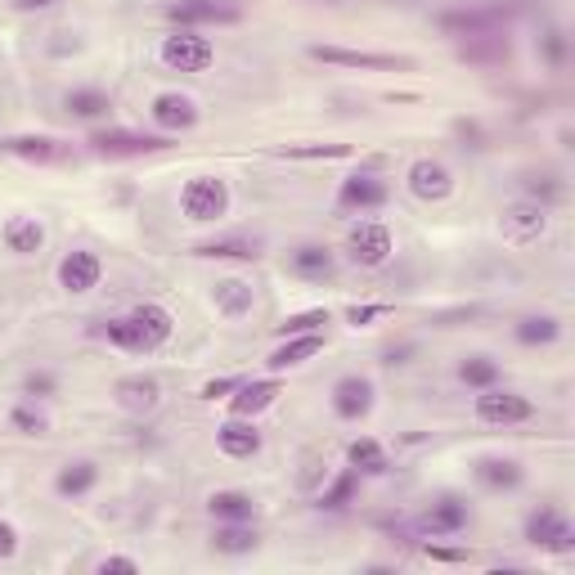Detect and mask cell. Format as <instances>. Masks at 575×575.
<instances>
[{
	"label": "cell",
	"instance_id": "obj_30",
	"mask_svg": "<svg viewBox=\"0 0 575 575\" xmlns=\"http://www.w3.org/2000/svg\"><path fill=\"white\" fill-rule=\"evenodd\" d=\"M347 464H351L360 477H387V473H391V458H387L383 440H374V436H356V440L347 445Z\"/></svg>",
	"mask_w": 575,
	"mask_h": 575
},
{
	"label": "cell",
	"instance_id": "obj_28",
	"mask_svg": "<svg viewBox=\"0 0 575 575\" xmlns=\"http://www.w3.org/2000/svg\"><path fill=\"white\" fill-rule=\"evenodd\" d=\"M0 153L23 158V162H59L68 149H63V140H50V136H6L0 140Z\"/></svg>",
	"mask_w": 575,
	"mask_h": 575
},
{
	"label": "cell",
	"instance_id": "obj_19",
	"mask_svg": "<svg viewBox=\"0 0 575 575\" xmlns=\"http://www.w3.org/2000/svg\"><path fill=\"white\" fill-rule=\"evenodd\" d=\"M216 445H220L225 458H239V464H244V458H257L261 454L266 440H261V432H257L252 418H235V414H229V423L216 427Z\"/></svg>",
	"mask_w": 575,
	"mask_h": 575
},
{
	"label": "cell",
	"instance_id": "obj_46",
	"mask_svg": "<svg viewBox=\"0 0 575 575\" xmlns=\"http://www.w3.org/2000/svg\"><path fill=\"white\" fill-rule=\"evenodd\" d=\"M19 10H50V6H59V0H14Z\"/></svg>",
	"mask_w": 575,
	"mask_h": 575
},
{
	"label": "cell",
	"instance_id": "obj_22",
	"mask_svg": "<svg viewBox=\"0 0 575 575\" xmlns=\"http://www.w3.org/2000/svg\"><path fill=\"white\" fill-rule=\"evenodd\" d=\"M158 396H162V387L149 374H127V378L112 383V400H118V409H127V414H149L158 405Z\"/></svg>",
	"mask_w": 575,
	"mask_h": 575
},
{
	"label": "cell",
	"instance_id": "obj_29",
	"mask_svg": "<svg viewBox=\"0 0 575 575\" xmlns=\"http://www.w3.org/2000/svg\"><path fill=\"white\" fill-rule=\"evenodd\" d=\"M207 513L211 522H257V499L248 490H211Z\"/></svg>",
	"mask_w": 575,
	"mask_h": 575
},
{
	"label": "cell",
	"instance_id": "obj_18",
	"mask_svg": "<svg viewBox=\"0 0 575 575\" xmlns=\"http://www.w3.org/2000/svg\"><path fill=\"white\" fill-rule=\"evenodd\" d=\"M288 270L306 284H333L337 279V252L324 244H301L288 252Z\"/></svg>",
	"mask_w": 575,
	"mask_h": 575
},
{
	"label": "cell",
	"instance_id": "obj_37",
	"mask_svg": "<svg viewBox=\"0 0 575 575\" xmlns=\"http://www.w3.org/2000/svg\"><path fill=\"white\" fill-rule=\"evenodd\" d=\"M10 427L23 432V436H46L50 432V418L37 409V400H23V405L10 409Z\"/></svg>",
	"mask_w": 575,
	"mask_h": 575
},
{
	"label": "cell",
	"instance_id": "obj_33",
	"mask_svg": "<svg viewBox=\"0 0 575 575\" xmlns=\"http://www.w3.org/2000/svg\"><path fill=\"white\" fill-rule=\"evenodd\" d=\"M194 252H198V257H235V261H257V257H261V235H225V239L198 244Z\"/></svg>",
	"mask_w": 575,
	"mask_h": 575
},
{
	"label": "cell",
	"instance_id": "obj_10",
	"mask_svg": "<svg viewBox=\"0 0 575 575\" xmlns=\"http://www.w3.org/2000/svg\"><path fill=\"white\" fill-rule=\"evenodd\" d=\"M418 526H423L427 539H454V535H464L473 526V504L464 495H440V499L427 504Z\"/></svg>",
	"mask_w": 575,
	"mask_h": 575
},
{
	"label": "cell",
	"instance_id": "obj_17",
	"mask_svg": "<svg viewBox=\"0 0 575 575\" xmlns=\"http://www.w3.org/2000/svg\"><path fill=\"white\" fill-rule=\"evenodd\" d=\"M99 279H103V261H99L90 248H72V252L59 261V288L72 293V297L99 288Z\"/></svg>",
	"mask_w": 575,
	"mask_h": 575
},
{
	"label": "cell",
	"instance_id": "obj_24",
	"mask_svg": "<svg viewBox=\"0 0 575 575\" xmlns=\"http://www.w3.org/2000/svg\"><path fill=\"white\" fill-rule=\"evenodd\" d=\"M63 108H68V118H77V122H108L112 95L99 90V86H77V90L63 95Z\"/></svg>",
	"mask_w": 575,
	"mask_h": 575
},
{
	"label": "cell",
	"instance_id": "obj_2",
	"mask_svg": "<svg viewBox=\"0 0 575 575\" xmlns=\"http://www.w3.org/2000/svg\"><path fill=\"white\" fill-rule=\"evenodd\" d=\"M391 202V180L383 176V162H369L360 171H351L347 180L337 185V211L351 216H374Z\"/></svg>",
	"mask_w": 575,
	"mask_h": 575
},
{
	"label": "cell",
	"instance_id": "obj_36",
	"mask_svg": "<svg viewBox=\"0 0 575 575\" xmlns=\"http://www.w3.org/2000/svg\"><path fill=\"white\" fill-rule=\"evenodd\" d=\"M535 46H539V59H544L553 72H562V68H566V59H571V41H566V32H562V28H544Z\"/></svg>",
	"mask_w": 575,
	"mask_h": 575
},
{
	"label": "cell",
	"instance_id": "obj_26",
	"mask_svg": "<svg viewBox=\"0 0 575 575\" xmlns=\"http://www.w3.org/2000/svg\"><path fill=\"white\" fill-rule=\"evenodd\" d=\"M95 486H99V464L95 458H72V464H63L59 477H54L59 499H86Z\"/></svg>",
	"mask_w": 575,
	"mask_h": 575
},
{
	"label": "cell",
	"instance_id": "obj_21",
	"mask_svg": "<svg viewBox=\"0 0 575 575\" xmlns=\"http://www.w3.org/2000/svg\"><path fill=\"white\" fill-rule=\"evenodd\" d=\"M324 351V328L319 333H293V337H284L279 347L270 351V374H284V369H297V365H306V360H315Z\"/></svg>",
	"mask_w": 575,
	"mask_h": 575
},
{
	"label": "cell",
	"instance_id": "obj_27",
	"mask_svg": "<svg viewBox=\"0 0 575 575\" xmlns=\"http://www.w3.org/2000/svg\"><path fill=\"white\" fill-rule=\"evenodd\" d=\"M0 239H6V248L14 257H37L46 248V229L37 216H10L6 229H0Z\"/></svg>",
	"mask_w": 575,
	"mask_h": 575
},
{
	"label": "cell",
	"instance_id": "obj_41",
	"mask_svg": "<svg viewBox=\"0 0 575 575\" xmlns=\"http://www.w3.org/2000/svg\"><path fill=\"white\" fill-rule=\"evenodd\" d=\"M239 383H244V378H235V374H229V378H211V383H202L198 396H202V400H229V396L239 391Z\"/></svg>",
	"mask_w": 575,
	"mask_h": 575
},
{
	"label": "cell",
	"instance_id": "obj_45",
	"mask_svg": "<svg viewBox=\"0 0 575 575\" xmlns=\"http://www.w3.org/2000/svg\"><path fill=\"white\" fill-rule=\"evenodd\" d=\"M427 557H436V562H468L464 548H436V544H427Z\"/></svg>",
	"mask_w": 575,
	"mask_h": 575
},
{
	"label": "cell",
	"instance_id": "obj_23",
	"mask_svg": "<svg viewBox=\"0 0 575 575\" xmlns=\"http://www.w3.org/2000/svg\"><path fill=\"white\" fill-rule=\"evenodd\" d=\"M257 544H261L257 522H216V531H211V553H220V557H244Z\"/></svg>",
	"mask_w": 575,
	"mask_h": 575
},
{
	"label": "cell",
	"instance_id": "obj_4",
	"mask_svg": "<svg viewBox=\"0 0 575 575\" xmlns=\"http://www.w3.org/2000/svg\"><path fill=\"white\" fill-rule=\"evenodd\" d=\"M522 539H526L531 548H539V553H557V557H562V553L575 548V526H571V517H566L557 504H539V508L526 513Z\"/></svg>",
	"mask_w": 575,
	"mask_h": 575
},
{
	"label": "cell",
	"instance_id": "obj_25",
	"mask_svg": "<svg viewBox=\"0 0 575 575\" xmlns=\"http://www.w3.org/2000/svg\"><path fill=\"white\" fill-rule=\"evenodd\" d=\"M211 306H216L225 319H244V315H252L257 293H252V284H248V279H216V288H211Z\"/></svg>",
	"mask_w": 575,
	"mask_h": 575
},
{
	"label": "cell",
	"instance_id": "obj_44",
	"mask_svg": "<svg viewBox=\"0 0 575 575\" xmlns=\"http://www.w3.org/2000/svg\"><path fill=\"white\" fill-rule=\"evenodd\" d=\"M136 571H140L136 557H103L99 562V575H136Z\"/></svg>",
	"mask_w": 575,
	"mask_h": 575
},
{
	"label": "cell",
	"instance_id": "obj_43",
	"mask_svg": "<svg viewBox=\"0 0 575 575\" xmlns=\"http://www.w3.org/2000/svg\"><path fill=\"white\" fill-rule=\"evenodd\" d=\"M19 553V526L0 517V562H10Z\"/></svg>",
	"mask_w": 575,
	"mask_h": 575
},
{
	"label": "cell",
	"instance_id": "obj_38",
	"mask_svg": "<svg viewBox=\"0 0 575 575\" xmlns=\"http://www.w3.org/2000/svg\"><path fill=\"white\" fill-rule=\"evenodd\" d=\"M275 158H306V162H315V158H351V145H284V149H275Z\"/></svg>",
	"mask_w": 575,
	"mask_h": 575
},
{
	"label": "cell",
	"instance_id": "obj_7",
	"mask_svg": "<svg viewBox=\"0 0 575 575\" xmlns=\"http://www.w3.org/2000/svg\"><path fill=\"white\" fill-rule=\"evenodd\" d=\"M158 59H162V68H171V72H207V68L216 63V46H211L207 37H198L194 28H176L171 37H162Z\"/></svg>",
	"mask_w": 575,
	"mask_h": 575
},
{
	"label": "cell",
	"instance_id": "obj_20",
	"mask_svg": "<svg viewBox=\"0 0 575 575\" xmlns=\"http://www.w3.org/2000/svg\"><path fill=\"white\" fill-rule=\"evenodd\" d=\"M279 396H284L279 378H244L239 391L229 396V414H235V418H257V414L270 409Z\"/></svg>",
	"mask_w": 575,
	"mask_h": 575
},
{
	"label": "cell",
	"instance_id": "obj_16",
	"mask_svg": "<svg viewBox=\"0 0 575 575\" xmlns=\"http://www.w3.org/2000/svg\"><path fill=\"white\" fill-rule=\"evenodd\" d=\"M405 180H409V194H414L418 202H445V198L454 194V176H449V167L436 162V158H418Z\"/></svg>",
	"mask_w": 575,
	"mask_h": 575
},
{
	"label": "cell",
	"instance_id": "obj_42",
	"mask_svg": "<svg viewBox=\"0 0 575 575\" xmlns=\"http://www.w3.org/2000/svg\"><path fill=\"white\" fill-rule=\"evenodd\" d=\"M383 315H391L387 301H378V306H351V310H347V324L360 328V324H374V319H383Z\"/></svg>",
	"mask_w": 575,
	"mask_h": 575
},
{
	"label": "cell",
	"instance_id": "obj_5",
	"mask_svg": "<svg viewBox=\"0 0 575 575\" xmlns=\"http://www.w3.org/2000/svg\"><path fill=\"white\" fill-rule=\"evenodd\" d=\"M347 257L360 270H383L396 257V235H391L383 220H369L365 216V220L351 225V235H347Z\"/></svg>",
	"mask_w": 575,
	"mask_h": 575
},
{
	"label": "cell",
	"instance_id": "obj_6",
	"mask_svg": "<svg viewBox=\"0 0 575 575\" xmlns=\"http://www.w3.org/2000/svg\"><path fill=\"white\" fill-rule=\"evenodd\" d=\"M473 414H477V423H486V427H522V423H531L539 409H535V400H531V396L508 391V387L499 383V387L477 391Z\"/></svg>",
	"mask_w": 575,
	"mask_h": 575
},
{
	"label": "cell",
	"instance_id": "obj_14",
	"mask_svg": "<svg viewBox=\"0 0 575 575\" xmlns=\"http://www.w3.org/2000/svg\"><path fill=\"white\" fill-rule=\"evenodd\" d=\"M473 477H477V486L490 490V495H513V490L526 486L522 458H508V454H486V458H477Z\"/></svg>",
	"mask_w": 575,
	"mask_h": 575
},
{
	"label": "cell",
	"instance_id": "obj_8",
	"mask_svg": "<svg viewBox=\"0 0 575 575\" xmlns=\"http://www.w3.org/2000/svg\"><path fill=\"white\" fill-rule=\"evenodd\" d=\"M180 211L198 225H211L229 211V185L220 176H194L185 189H180Z\"/></svg>",
	"mask_w": 575,
	"mask_h": 575
},
{
	"label": "cell",
	"instance_id": "obj_35",
	"mask_svg": "<svg viewBox=\"0 0 575 575\" xmlns=\"http://www.w3.org/2000/svg\"><path fill=\"white\" fill-rule=\"evenodd\" d=\"M522 194L539 207H557L566 198V180H557L553 171H531V176H522Z\"/></svg>",
	"mask_w": 575,
	"mask_h": 575
},
{
	"label": "cell",
	"instance_id": "obj_32",
	"mask_svg": "<svg viewBox=\"0 0 575 575\" xmlns=\"http://www.w3.org/2000/svg\"><path fill=\"white\" fill-rule=\"evenodd\" d=\"M458 383H464L468 391L499 387V383H504V365H499L495 356H486V351H477V356H464V360H458Z\"/></svg>",
	"mask_w": 575,
	"mask_h": 575
},
{
	"label": "cell",
	"instance_id": "obj_9",
	"mask_svg": "<svg viewBox=\"0 0 575 575\" xmlns=\"http://www.w3.org/2000/svg\"><path fill=\"white\" fill-rule=\"evenodd\" d=\"M86 145L99 158H149V153H167L171 149V136H140V131L108 127V131H95Z\"/></svg>",
	"mask_w": 575,
	"mask_h": 575
},
{
	"label": "cell",
	"instance_id": "obj_40",
	"mask_svg": "<svg viewBox=\"0 0 575 575\" xmlns=\"http://www.w3.org/2000/svg\"><path fill=\"white\" fill-rule=\"evenodd\" d=\"M23 391H28V400H46V396L59 391V378H54L50 369H32V374L23 378Z\"/></svg>",
	"mask_w": 575,
	"mask_h": 575
},
{
	"label": "cell",
	"instance_id": "obj_39",
	"mask_svg": "<svg viewBox=\"0 0 575 575\" xmlns=\"http://www.w3.org/2000/svg\"><path fill=\"white\" fill-rule=\"evenodd\" d=\"M328 319H333V315H328L324 306H315V310H301V315H288V319L279 324V337H293V333H319Z\"/></svg>",
	"mask_w": 575,
	"mask_h": 575
},
{
	"label": "cell",
	"instance_id": "obj_13",
	"mask_svg": "<svg viewBox=\"0 0 575 575\" xmlns=\"http://www.w3.org/2000/svg\"><path fill=\"white\" fill-rule=\"evenodd\" d=\"M149 118L162 136H180V131H194L198 127V103L180 90H162L153 103H149Z\"/></svg>",
	"mask_w": 575,
	"mask_h": 575
},
{
	"label": "cell",
	"instance_id": "obj_12",
	"mask_svg": "<svg viewBox=\"0 0 575 575\" xmlns=\"http://www.w3.org/2000/svg\"><path fill=\"white\" fill-rule=\"evenodd\" d=\"M310 59L337 63V68H369V72H396L414 68L409 54H374V50H341V46H310Z\"/></svg>",
	"mask_w": 575,
	"mask_h": 575
},
{
	"label": "cell",
	"instance_id": "obj_11",
	"mask_svg": "<svg viewBox=\"0 0 575 575\" xmlns=\"http://www.w3.org/2000/svg\"><path fill=\"white\" fill-rule=\"evenodd\" d=\"M499 229H504L508 244L526 248V244H535V239L548 235V207H539V202H531V198H517V202H508V207L499 211Z\"/></svg>",
	"mask_w": 575,
	"mask_h": 575
},
{
	"label": "cell",
	"instance_id": "obj_1",
	"mask_svg": "<svg viewBox=\"0 0 575 575\" xmlns=\"http://www.w3.org/2000/svg\"><path fill=\"white\" fill-rule=\"evenodd\" d=\"M90 333H95V337H103L108 347H118V351L153 356V351H162L167 341H171L176 319H171V310H167V306H158V301H140V306H136V310H127V315L99 319Z\"/></svg>",
	"mask_w": 575,
	"mask_h": 575
},
{
	"label": "cell",
	"instance_id": "obj_3",
	"mask_svg": "<svg viewBox=\"0 0 575 575\" xmlns=\"http://www.w3.org/2000/svg\"><path fill=\"white\" fill-rule=\"evenodd\" d=\"M162 19L176 23V28H229V23H244L248 19V6L244 0H167L162 6Z\"/></svg>",
	"mask_w": 575,
	"mask_h": 575
},
{
	"label": "cell",
	"instance_id": "obj_31",
	"mask_svg": "<svg viewBox=\"0 0 575 575\" xmlns=\"http://www.w3.org/2000/svg\"><path fill=\"white\" fill-rule=\"evenodd\" d=\"M566 324L557 315H522L513 324V337L522 341V347H553V341H562Z\"/></svg>",
	"mask_w": 575,
	"mask_h": 575
},
{
	"label": "cell",
	"instance_id": "obj_34",
	"mask_svg": "<svg viewBox=\"0 0 575 575\" xmlns=\"http://www.w3.org/2000/svg\"><path fill=\"white\" fill-rule=\"evenodd\" d=\"M356 495H360V473H356V468H341V473H337V482H333V486H324V490L315 495V508H324V513H341L347 504H356Z\"/></svg>",
	"mask_w": 575,
	"mask_h": 575
},
{
	"label": "cell",
	"instance_id": "obj_15",
	"mask_svg": "<svg viewBox=\"0 0 575 575\" xmlns=\"http://www.w3.org/2000/svg\"><path fill=\"white\" fill-rule=\"evenodd\" d=\"M369 409H374V383L365 374H347L333 383V414L341 423H360L369 418Z\"/></svg>",
	"mask_w": 575,
	"mask_h": 575
}]
</instances>
